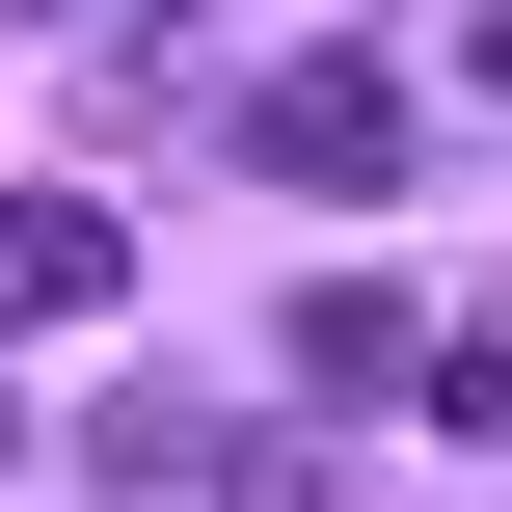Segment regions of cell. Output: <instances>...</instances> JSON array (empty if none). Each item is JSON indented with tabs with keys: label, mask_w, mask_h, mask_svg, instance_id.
I'll return each instance as SVG.
<instances>
[{
	"label": "cell",
	"mask_w": 512,
	"mask_h": 512,
	"mask_svg": "<svg viewBox=\"0 0 512 512\" xmlns=\"http://www.w3.org/2000/svg\"><path fill=\"white\" fill-rule=\"evenodd\" d=\"M243 189L378 216V189H405V54H351V27H324V54H270V81H243Z\"/></svg>",
	"instance_id": "1"
},
{
	"label": "cell",
	"mask_w": 512,
	"mask_h": 512,
	"mask_svg": "<svg viewBox=\"0 0 512 512\" xmlns=\"http://www.w3.org/2000/svg\"><path fill=\"white\" fill-rule=\"evenodd\" d=\"M108 297H135L108 189H0V324H108Z\"/></svg>",
	"instance_id": "2"
},
{
	"label": "cell",
	"mask_w": 512,
	"mask_h": 512,
	"mask_svg": "<svg viewBox=\"0 0 512 512\" xmlns=\"http://www.w3.org/2000/svg\"><path fill=\"white\" fill-rule=\"evenodd\" d=\"M405 378H432V297H378V270L297 297V405H405Z\"/></svg>",
	"instance_id": "3"
},
{
	"label": "cell",
	"mask_w": 512,
	"mask_h": 512,
	"mask_svg": "<svg viewBox=\"0 0 512 512\" xmlns=\"http://www.w3.org/2000/svg\"><path fill=\"white\" fill-rule=\"evenodd\" d=\"M243 512H378V486H351L324 432H270V459H243Z\"/></svg>",
	"instance_id": "4"
},
{
	"label": "cell",
	"mask_w": 512,
	"mask_h": 512,
	"mask_svg": "<svg viewBox=\"0 0 512 512\" xmlns=\"http://www.w3.org/2000/svg\"><path fill=\"white\" fill-rule=\"evenodd\" d=\"M0 27H162V0H0Z\"/></svg>",
	"instance_id": "5"
}]
</instances>
